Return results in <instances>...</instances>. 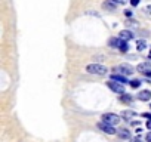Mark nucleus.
<instances>
[{"instance_id":"f257e3e1","label":"nucleus","mask_w":151,"mask_h":142,"mask_svg":"<svg viewBox=\"0 0 151 142\" xmlns=\"http://www.w3.org/2000/svg\"><path fill=\"white\" fill-rule=\"evenodd\" d=\"M86 71L89 74H96V76H104L107 74V68L101 64H89L86 67Z\"/></svg>"},{"instance_id":"f03ea898","label":"nucleus","mask_w":151,"mask_h":142,"mask_svg":"<svg viewBox=\"0 0 151 142\" xmlns=\"http://www.w3.org/2000/svg\"><path fill=\"white\" fill-rule=\"evenodd\" d=\"M114 71L117 74H122V76H130L133 73V67L130 64H120V65L114 67Z\"/></svg>"},{"instance_id":"7ed1b4c3","label":"nucleus","mask_w":151,"mask_h":142,"mask_svg":"<svg viewBox=\"0 0 151 142\" xmlns=\"http://www.w3.org/2000/svg\"><path fill=\"white\" fill-rule=\"evenodd\" d=\"M102 121H105L107 124L116 126V124H119L120 118H119V115H116V114H113V113H107V114L102 115Z\"/></svg>"},{"instance_id":"20e7f679","label":"nucleus","mask_w":151,"mask_h":142,"mask_svg":"<svg viewBox=\"0 0 151 142\" xmlns=\"http://www.w3.org/2000/svg\"><path fill=\"white\" fill-rule=\"evenodd\" d=\"M107 85H108V87H110L113 92H116V93H120V95H123V93H124V85H122V83H117V82H114V80L108 82Z\"/></svg>"},{"instance_id":"39448f33","label":"nucleus","mask_w":151,"mask_h":142,"mask_svg":"<svg viewBox=\"0 0 151 142\" xmlns=\"http://www.w3.org/2000/svg\"><path fill=\"white\" fill-rule=\"evenodd\" d=\"M98 127L104 132V133H108V135H116L117 133V130L114 129V126H111V124H107L105 121H102V123H99L98 124Z\"/></svg>"},{"instance_id":"423d86ee","label":"nucleus","mask_w":151,"mask_h":142,"mask_svg":"<svg viewBox=\"0 0 151 142\" xmlns=\"http://www.w3.org/2000/svg\"><path fill=\"white\" fill-rule=\"evenodd\" d=\"M136 70L139 71L141 74H145V76H147L150 71H151V64H150V62H142V64H139V65L136 67Z\"/></svg>"},{"instance_id":"0eeeda50","label":"nucleus","mask_w":151,"mask_h":142,"mask_svg":"<svg viewBox=\"0 0 151 142\" xmlns=\"http://www.w3.org/2000/svg\"><path fill=\"white\" fill-rule=\"evenodd\" d=\"M119 37L122 39V40H132L133 39V33L132 31H129V30H122L120 33H119Z\"/></svg>"},{"instance_id":"6e6552de","label":"nucleus","mask_w":151,"mask_h":142,"mask_svg":"<svg viewBox=\"0 0 151 142\" xmlns=\"http://www.w3.org/2000/svg\"><path fill=\"white\" fill-rule=\"evenodd\" d=\"M138 99L139 101H150L151 99V92L150 90H142L138 93Z\"/></svg>"},{"instance_id":"1a4fd4ad","label":"nucleus","mask_w":151,"mask_h":142,"mask_svg":"<svg viewBox=\"0 0 151 142\" xmlns=\"http://www.w3.org/2000/svg\"><path fill=\"white\" fill-rule=\"evenodd\" d=\"M111 80H114V82H117V83H122V85H129V82L122 76V74H113V77H111Z\"/></svg>"},{"instance_id":"9d476101","label":"nucleus","mask_w":151,"mask_h":142,"mask_svg":"<svg viewBox=\"0 0 151 142\" xmlns=\"http://www.w3.org/2000/svg\"><path fill=\"white\" fill-rule=\"evenodd\" d=\"M117 135L122 139H129L130 138V130H127V129H119L117 130Z\"/></svg>"},{"instance_id":"9b49d317","label":"nucleus","mask_w":151,"mask_h":142,"mask_svg":"<svg viewBox=\"0 0 151 142\" xmlns=\"http://www.w3.org/2000/svg\"><path fill=\"white\" fill-rule=\"evenodd\" d=\"M102 6L107 11H116V2H114V0H107V2H104Z\"/></svg>"},{"instance_id":"f8f14e48","label":"nucleus","mask_w":151,"mask_h":142,"mask_svg":"<svg viewBox=\"0 0 151 142\" xmlns=\"http://www.w3.org/2000/svg\"><path fill=\"white\" fill-rule=\"evenodd\" d=\"M120 101L124 102V104H130L133 101V98L130 95H127V93H123V95H120Z\"/></svg>"},{"instance_id":"ddd939ff","label":"nucleus","mask_w":151,"mask_h":142,"mask_svg":"<svg viewBox=\"0 0 151 142\" xmlns=\"http://www.w3.org/2000/svg\"><path fill=\"white\" fill-rule=\"evenodd\" d=\"M119 39H120V37H119ZM117 49L122 50V52H126V50H127V44H126V42L120 39V40H119V44H117Z\"/></svg>"},{"instance_id":"4468645a","label":"nucleus","mask_w":151,"mask_h":142,"mask_svg":"<svg viewBox=\"0 0 151 142\" xmlns=\"http://www.w3.org/2000/svg\"><path fill=\"white\" fill-rule=\"evenodd\" d=\"M147 47V43L144 42V40H138V43H136V49L138 50H144Z\"/></svg>"},{"instance_id":"2eb2a0df","label":"nucleus","mask_w":151,"mask_h":142,"mask_svg":"<svg viewBox=\"0 0 151 142\" xmlns=\"http://www.w3.org/2000/svg\"><path fill=\"white\" fill-rule=\"evenodd\" d=\"M133 115H135V111H124V113H123V117H126L127 120H129L130 117H133Z\"/></svg>"},{"instance_id":"dca6fc26","label":"nucleus","mask_w":151,"mask_h":142,"mask_svg":"<svg viewBox=\"0 0 151 142\" xmlns=\"http://www.w3.org/2000/svg\"><path fill=\"white\" fill-rule=\"evenodd\" d=\"M119 40H120L119 37H117V39H111V40H110V44H111L113 47H116V49H117V44H119Z\"/></svg>"},{"instance_id":"f3484780","label":"nucleus","mask_w":151,"mask_h":142,"mask_svg":"<svg viewBox=\"0 0 151 142\" xmlns=\"http://www.w3.org/2000/svg\"><path fill=\"white\" fill-rule=\"evenodd\" d=\"M129 85H130L132 87H139L141 82H139V80H132V82H129Z\"/></svg>"},{"instance_id":"a211bd4d","label":"nucleus","mask_w":151,"mask_h":142,"mask_svg":"<svg viewBox=\"0 0 151 142\" xmlns=\"http://www.w3.org/2000/svg\"><path fill=\"white\" fill-rule=\"evenodd\" d=\"M130 5L132 6H138L139 5V0H130Z\"/></svg>"},{"instance_id":"6ab92c4d","label":"nucleus","mask_w":151,"mask_h":142,"mask_svg":"<svg viewBox=\"0 0 151 142\" xmlns=\"http://www.w3.org/2000/svg\"><path fill=\"white\" fill-rule=\"evenodd\" d=\"M124 15H126V16H132L133 14H132V11H130V9H126V11H124Z\"/></svg>"},{"instance_id":"aec40b11","label":"nucleus","mask_w":151,"mask_h":142,"mask_svg":"<svg viewBox=\"0 0 151 142\" xmlns=\"http://www.w3.org/2000/svg\"><path fill=\"white\" fill-rule=\"evenodd\" d=\"M114 2H116V3H120V5H123V3H126V2H127V0H114Z\"/></svg>"},{"instance_id":"412c9836","label":"nucleus","mask_w":151,"mask_h":142,"mask_svg":"<svg viewBox=\"0 0 151 142\" xmlns=\"http://www.w3.org/2000/svg\"><path fill=\"white\" fill-rule=\"evenodd\" d=\"M147 142H151V132L147 135Z\"/></svg>"},{"instance_id":"4be33fe9","label":"nucleus","mask_w":151,"mask_h":142,"mask_svg":"<svg viewBox=\"0 0 151 142\" xmlns=\"http://www.w3.org/2000/svg\"><path fill=\"white\" fill-rule=\"evenodd\" d=\"M145 11H147L148 14H151V6H147V8H145Z\"/></svg>"},{"instance_id":"5701e85b","label":"nucleus","mask_w":151,"mask_h":142,"mask_svg":"<svg viewBox=\"0 0 151 142\" xmlns=\"http://www.w3.org/2000/svg\"><path fill=\"white\" fill-rule=\"evenodd\" d=\"M142 115H144V117H148V118L151 120V114H148V113H145V114H142Z\"/></svg>"},{"instance_id":"b1692460","label":"nucleus","mask_w":151,"mask_h":142,"mask_svg":"<svg viewBox=\"0 0 151 142\" xmlns=\"http://www.w3.org/2000/svg\"><path fill=\"white\" fill-rule=\"evenodd\" d=\"M147 127H148V129H150V130H151V120H150V121H148V123H147Z\"/></svg>"},{"instance_id":"393cba45","label":"nucleus","mask_w":151,"mask_h":142,"mask_svg":"<svg viewBox=\"0 0 151 142\" xmlns=\"http://www.w3.org/2000/svg\"><path fill=\"white\" fill-rule=\"evenodd\" d=\"M148 56H150V59H151V52H150V55H148Z\"/></svg>"}]
</instances>
